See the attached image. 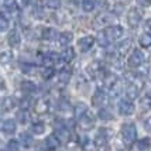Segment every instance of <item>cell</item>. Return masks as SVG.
Instances as JSON below:
<instances>
[{"mask_svg": "<svg viewBox=\"0 0 151 151\" xmlns=\"http://www.w3.org/2000/svg\"><path fill=\"white\" fill-rule=\"evenodd\" d=\"M102 82H103V86H105L106 89H113L114 86L117 85L119 79L114 73H105V75H103V79H102Z\"/></svg>", "mask_w": 151, "mask_h": 151, "instance_id": "7c38bea8", "label": "cell"}, {"mask_svg": "<svg viewBox=\"0 0 151 151\" xmlns=\"http://www.w3.org/2000/svg\"><path fill=\"white\" fill-rule=\"evenodd\" d=\"M105 34L109 37V40H110V41H114V40H119V38H122V37H123L124 30H123V27L116 26V24H114V26L106 27Z\"/></svg>", "mask_w": 151, "mask_h": 151, "instance_id": "ba28073f", "label": "cell"}, {"mask_svg": "<svg viewBox=\"0 0 151 151\" xmlns=\"http://www.w3.org/2000/svg\"><path fill=\"white\" fill-rule=\"evenodd\" d=\"M132 50V40L127 38V40H123L120 44L117 45V48H116V51H117V54L120 55V57H124V55H127V52Z\"/></svg>", "mask_w": 151, "mask_h": 151, "instance_id": "9a60e30c", "label": "cell"}, {"mask_svg": "<svg viewBox=\"0 0 151 151\" xmlns=\"http://www.w3.org/2000/svg\"><path fill=\"white\" fill-rule=\"evenodd\" d=\"M143 62H144V54L141 52L140 50H134V51L130 54L129 59H127V65H129V68H132V69L138 68Z\"/></svg>", "mask_w": 151, "mask_h": 151, "instance_id": "5b68a950", "label": "cell"}, {"mask_svg": "<svg viewBox=\"0 0 151 151\" xmlns=\"http://www.w3.org/2000/svg\"><path fill=\"white\" fill-rule=\"evenodd\" d=\"M72 78V71L69 69V68H64V69H61L58 73V81L61 83H68L69 81Z\"/></svg>", "mask_w": 151, "mask_h": 151, "instance_id": "603a6c76", "label": "cell"}, {"mask_svg": "<svg viewBox=\"0 0 151 151\" xmlns=\"http://www.w3.org/2000/svg\"><path fill=\"white\" fill-rule=\"evenodd\" d=\"M105 102H106V93H105V91L98 89L96 92L93 93V96H92V105L96 106V107H100V106L103 105Z\"/></svg>", "mask_w": 151, "mask_h": 151, "instance_id": "5bb4252c", "label": "cell"}, {"mask_svg": "<svg viewBox=\"0 0 151 151\" xmlns=\"http://www.w3.org/2000/svg\"><path fill=\"white\" fill-rule=\"evenodd\" d=\"M144 30L147 31V33H151V19H148L147 21H145V24H144Z\"/></svg>", "mask_w": 151, "mask_h": 151, "instance_id": "bcb514c9", "label": "cell"}, {"mask_svg": "<svg viewBox=\"0 0 151 151\" xmlns=\"http://www.w3.org/2000/svg\"><path fill=\"white\" fill-rule=\"evenodd\" d=\"M52 75H54V69H52V68H51V66H44L41 76H42L44 79H50Z\"/></svg>", "mask_w": 151, "mask_h": 151, "instance_id": "ab89813d", "label": "cell"}, {"mask_svg": "<svg viewBox=\"0 0 151 151\" xmlns=\"http://www.w3.org/2000/svg\"><path fill=\"white\" fill-rule=\"evenodd\" d=\"M20 143L24 148H30L33 145V137L28 133H23V134H20Z\"/></svg>", "mask_w": 151, "mask_h": 151, "instance_id": "d4e9b609", "label": "cell"}, {"mask_svg": "<svg viewBox=\"0 0 151 151\" xmlns=\"http://www.w3.org/2000/svg\"><path fill=\"white\" fill-rule=\"evenodd\" d=\"M44 40H54L57 37V31L54 30V28H50V27H47V28H42V35H41Z\"/></svg>", "mask_w": 151, "mask_h": 151, "instance_id": "d6a6232c", "label": "cell"}, {"mask_svg": "<svg viewBox=\"0 0 151 151\" xmlns=\"http://www.w3.org/2000/svg\"><path fill=\"white\" fill-rule=\"evenodd\" d=\"M20 89H21V92L34 93L37 91V85L34 83L33 81H23V82L20 83Z\"/></svg>", "mask_w": 151, "mask_h": 151, "instance_id": "44dd1931", "label": "cell"}, {"mask_svg": "<svg viewBox=\"0 0 151 151\" xmlns=\"http://www.w3.org/2000/svg\"><path fill=\"white\" fill-rule=\"evenodd\" d=\"M100 69H102V66L99 62H92L91 65L88 66V72L91 73V76L95 78V76H98V73L100 72Z\"/></svg>", "mask_w": 151, "mask_h": 151, "instance_id": "1f68e13d", "label": "cell"}, {"mask_svg": "<svg viewBox=\"0 0 151 151\" xmlns=\"http://www.w3.org/2000/svg\"><path fill=\"white\" fill-rule=\"evenodd\" d=\"M136 147H137L138 151H145V150H148V148L151 147V140H150L148 137L141 138V140H138L137 143H136Z\"/></svg>", "mask_w": 151, "mask_h": 151, "instance_id": "4316f807", "label": "cell"}, {"mask_svg": "<svg viewBox=\"0 0 151 151\" xmlns=\"http://www.w3.org/2000/svg\"><path fill=\"white\" fill-rule=\"evenodd\" d=\"M28 102H30L28 99H23V100L20 102V106H21V109H24V110H26L27 107L30 106V103H28Z\"/></svg>", "mask_w": 151, "mask_h": 151, "instance_id": "f6af8a7d", "label": "cell"}, {"mask_svg": "<svg viewBox=\"0 0 151 151\" xmlns=\"http://www.w3.org/2000/svg\"><path fill=\"white\" fill-rule=\"evenodd\" d=\"M59 145H61V141L58 140V137L55 136V134H51V136H48L45 138V147L47 150L50 151H55L59 148Z\"/></svg>", "mask_w": 151, "mask_h": 151, "instance_id": "4fadbf2b", "label": "cell"}, {"mask_svg": "<svg viewBox=\"0 0 151 151\" xmlns=\"http://www.w3.org/2000/svg\"><path fill=\"white\" fill-rule=\"evenodd\" d=\"M144 88V81L141 78H134L130 81V83L126 88V98H129L130 100H134V99L138 98L140 92L143 91Z\"/></svg>", "mask_w": 151, "mask_h": 151, "instance_id": "6da1fadb", "label": "cell"}, {"mask_svg": "<svg viewBox=\"0 0 151 151\" xmlns=\"http://www.w3.org/2000/svg\"><path fill=\"white\" fill-rule=\"evenodd\" d=\"M31 132H33V134L40 136V134H42V133L45 132V124L42 122H35V123L31 124Z\"/></svg>", "mask_w": 151, "mask_h": 151, "instance_id": "f1b7e54d", "label": "cell"}, {"mask_svg": "<svg viewBox=\"0 0 151 151\" xmlns=\"http://www.w3.org/2000/svg\"><path fill=\"white\" fill-rule=\"evenodd\" d=\"M55 136L58 137L59 141H68L69 137H71V134H69V132H68V129L64 127V126L57 127V130H55Z\"/></svg>", "mask_w": 151, "mask_h": 151, "instance_id": "7402d4cb", "label": "cell"}, {"mask_svg": "<svg viewBox=\"0 0 151 151\" xmlns=\"http://www.w3.org/2000/svg\"><path fill=\"white\" fill-rule=\"evenodd\" d=\"M1 130H3V133L7 134V136L14 134L16 130H17L16 120H13V119H7V120H4V122H3V124H1Z\"/></svg>", "mask_w": 151, "mask_h": 151, "instance_id": "8fae6325", "label": "cell"}, {"mask_svg": "<svg viewBox=\"0 0 151 151\" xmlns=\"http://www.w3.org/2000/svg\"><path fill=\"white\" fill-rule=\"evenodd\" d=\"M9 30V20L3 13H0V33H4Z\"/></svg>", "mask_w": 151, "mask_h": 151, "instance_id": "8d00e7d4", "label": "cell"}, {"mask_svg": "<svg viewBox=\"0 0 151 151\" xmlns=\"http://www.w3.org/2000/svg\"><path fill=\"white\" fill-rule=\"evenodd\" d=\"M117 110L122 116H132L134 110H136V106L133 103V100H130L129 98H123L119 100Z\"/></svg>", "mask_w": 151, "mask_h": 151, "instance_id": "3957f363", "label": "cell"}, {"mask_svg": "<svg viewBox=\"0 0 151 151\" xmlns=\"http://www.w3.org/2000/svg\"><path fill=\"white\" fill-rule=\"evenodd\" d=\"M113 20H114L113 13H106V12H105V13H100L96 19L93 20V27H95V28L105 27V26H107V24L113 23Z\"/></svg>", "mask_w": 151, "mask_h": 151, "instance_id": "52a82bcc", "label": "cell"}, {"mask_svg": "<svg viewBox=\"0 0 151 151\" xmlns=\"http://www.w3.org/2000/svg\"><path fill=\"white\" fill-rule=\"evenodd\" d=\"M73 58H75V50H73L72 47H66L65 50L59 54V59L62 62H66V64L73 61Z\"/></svg>", "mask_w": 151, "mask_h": 151, "instance_id": "e0dca14e", "label": "cell"}, {"mask_svg": "<svg viewBox=\"0 0 151 151\" xmlns=\"http://www.w3.org/2000/svg\"><path fill=\"white\" fill-rule=\"evenodd\" d=\"M122 137L126 144H133L137 138V129L134 123H124L122 126Z\"/></svg>", "mask_w": 151, "mask_h": 151, "instance_id": "7a4b0ae2", "label": "cell"}, {"mask_svg": "<svg viewBox=\"0 0 151 151\" xmlns=\"http://www.w3.org/2000/svg\"><path fill=\"white\" fill-rule=\"evenodd\" d=\"M13 61V52L12 51H1L0 52V65H7Z\"/></svg>", "mask_w": 151, "mask_h": 151, "instance_id": "484cf974", "label": "cell"}, {"mask_svg": "<svg viewBox=\"0 0 151 151\" xmlns=\"http://www.w3.org/2000/svg\"><path fill=\"white\" fill-rule=\"evenodd\" d=\"M98 117L100 119V120H105V122L113 120V113H112V110H109L107 107H100L98 112Z\"/></svg>", "mask_w": 151, "mask_h": 151, "instance_id": "cb8c5ba5", "label": "cell"}, {"mask_svg": "<svg viewBox=\"0 0 151 151\" xmlns=\"http://www.w3.org/2000/svg\"><path fill=\"white\" fill-rule=\"evenodd\" d=\"M19 147H20V143L17 140H10L7 143V150L9 151H19Z\"/></svg>", "mask_w": 151, "mask_h": 151, "instance_id": "60d3db41", "label": "cell"}, {"mask_svg": "<svg viewBox=\"0 0 151 151\" xmlns=\"http://www.w3.org/2000/svg\"><path fill=\"white\" fill-rule=\"evenodd\" d=\"M98 42H99V45H100V47L106 48V47L110 44V40H109V37H107L105 33H99V35H98Z\"/></svg>", "mask_w": 151, "mask_h": 151, "instance_id": "d590c367", "label": "cell"}, {"mask_svg": "<svg viewBox=\"0 0 151 151\" xmlns=\"http://www.w3.org/2000/svg\"><path fill=\"white\" fill-rule=\"evenodd\" d=\"M3 6L9 13H14L17 10V1L16 0H4L3 1Z\"/></svg>", "mask_w": 151, "mask_h": 151, "instance_id": "836d02e7", "label": "cell"}, {"mask_svg": "<svg viewBox=\"0 0 151 151\" xmlns=\"http://www.w3.org/2000/svg\"><path fill=\"white\" fill-rule=\"evenodd\" d=\"M20 41H21V37H20L19 31H17L16 28H13V30L9 33V35H7V42H9V45L17 47L20 44Z\"/></svg>", "mask_w": 151, "mask_h": 151, "instance_id": "ac0fdd59", "label": "cell"}, {"mask_svg": "<svg viewBox=\"0 0 151 151\" xmlns=\"http://www.w3.org/2000/svg\"><path fill=\"white\" fill-rule=\"evenodd\" d=\"M21 71L26 73H34L35 72V66L31 64H21Z\"/></svg>", "mask_w": 151, "mask_h": 151, "instance_id": "b9f144b4", "label": "cell"}, {"mask_svg": "<svg viewBox=\"0 0 151 151\" xmlns=\"http://www.w3.org/2000/svg\"><path fill=\"white\" fill-rule=\"evenodd\" d=\"M99 151H109V148L106 145H103V147H99Z\"/></svg>", "mask_w": 151, "mask_h": 151, "instance_id": "c3c4849f", "label": "cell"}, {"mask_svg": "<svg viewBox=\"0 0 151 151\" xmlns=\"http://www.w3.org/2000/svg\"><path fill=\"white\" fill-rule=\"evenodd\" d=\"M31 1H33V0H21V4H23V6H28Z\"/></svg>", "mask_w": 151, "mask_h": 151, "instance_id": "7dc6e473", "label": "cell"}, {"mask_svg": "<svg viewBox=\"0 0 151 151\" xmlns=\"http://www.w3.org/2000/svg\"><path fill=\"white\" fill-rule=\"evenodd\" d=\"M73 41V34L71 31H64L58 34V42L61 45H69Z\"/></svg>", "mask_w": 151, "mask_h": 151, "instance_id": "d6986e66", "label": "cell"}, {"mask_svg": "<svg viewBox=\"0 0 151 151\" xmlns=\"http://www.w3.org/2000/svg\"><path fill=\"white\" fill-rule=\"evenodd\" d=\"M96 7V0H82V9L83 12L89 13V12H93Z\"/></svg>", "mask_w": 151, "mask_h": 151, "instance_id": "4dcf8cb0", "label": "cell"}, {"mask_svg": "<svg viewBox=\"0 0 151 151\" xmlns=\"http://www.w3.org/2000/svg\"><path fill=\"white\" fill-rule=\"evenodd\" d=\"M50 110V102L47 99H40L34 105V112L37 114H45Z\"/></svg>", "mask_w": 151, "mask_h": 151, "instance_id": "30bf717a", "label": "cell"}, {"mask_svg": "<svg viewBox=\"0 0 151 151\" xmlns=\"http://www.w3.org/2000/svg\"><path fill=\"white\" fill-rule=\"evenodd\" d=\"M138 44L143 48H150L151 47V33H144L138 38Z\"/></svg>", "mask_w": 151, "mask_h": 151, "instance_id": "83f0119b", "label": "cell"}, {"mask_svg": "<svg viewBox=\"0 0 151 151\" xmlns=\"http://www.w3.org/2000/svg\"><path fill=\"white\" fill-rule=\"evenodd\" d=\"M137 4L141 7H148L151 4V0H137Z\"/></svg>", "mask_w": 151, "mask_h": 151, "instance_id": "7bdbcfd3", "label": "cell"}, {"mask_svg": "<svg viewBox=\"0 0 151 151\" xmlns=\"http://www.w3.org/2000/svg\"><path fill=\"white\" fill-rule=\"evenodd\" d=\"M144 129L147 132H151V116L144 122Z\"/></svg>", "mask_w": 151, "mask_h": 151, "instance_id": "ee69618b", "label": "cell"}, {"mask_svg": "<svg viewBox=\"0 0 151 151\" xmlns=\"http://www.w3.org/2000/svg\"><path fill=\"white\" fill-rule=\"evenodd\" d=\"M73 112H75V116H76V117H81L82 114H85V113L88 112V106H86V103H83V102H78V105L73 107Z\"/></svg>", "mask_w": 151, "mask_h": 151, "instance_id": "f546056e", "label": "cell"}, {"mask_svg": "<svg viewBox=\"0 0 151 151\" xmlns=\"http://www.w3.org/2000/svg\"><path fill=\"white\" fill-rule=\"evenodd\" d=\"M45 6L50 10H58L61 7V0H45Z\"/></svg>", "mask_w": 151, "mask_h": 151, "instance_id": "74e56055", "label": "cell"}, {"mask_svg": "<svg viewBox=\"0 0 151 151\" xmlns=\"http://www.w3.org/2000/svg\"><path fill=\"white\" fill-rule=\"evenodd\" d=\"M95 37L92 35H86V37H82V38L78 41V48L81 52H88L92 50V47L95 45Z\"/></svg>", "mask_w": 151, "mask_h": 151, "instance_id": "9c48e42d", "label": "cell"}, {"mask_svg": "<svg viewBox=\"0 0 151 151\" xmlns=\"http://www.w3.org/2000/svg\"><path fill=\"white\" fill-rule=\"evenodd\" d=\"M141 19H143V16L140 13V10L136 9V7H133V9H130V10L127 12V23H129V26L133 27V28L138 27V24L141 23Z\"/></svg>", "mask_w": 151, "mask_h": 151, "instance_id": "8992f818", "label": "cell"}, {"mask_svg": "<svg viewBox=\"0 0 151 151\" xmlns=\"http://www.w3.org/2000/svg\"><path fill=\"white\" fill-rule=\"evenodd\" d=\"M78 126L81 130H83V132H89V130H92L93 127H95V117H93L92 114L89 112H86L85 114H82L78 120Z\"/></svg>", "mask_w": 151, "mask_h": 151, "instance_id": "277c9868", "label": "cell"}, {"mask_svg": "<svg viewBox=\"0 0 151 151\" xmlns=\"http://www.w3.org/2000/svg\"><path fill=\"white\" fill-rule=\"evenodd\" d=\"M107 133H109V132H107L106 129H100V130L98 132L96 137H95V144L98 145V147H103V145H106L107 140H109Z\"/></svg>", "mask_w": 151, "mask_h": 151, "instance_id": "2e32d148", "label": "cell"}, {"mask_svg": "<svg viewBox=\"0 0 151 151\" xmlns=\"http://www.w3.org/2000/svg\"><path fill=\"white\" fill-rule=\"evenodd\" d=\"M0 151H1V150H0Z\"/></svg>", "mask_w": 151, "mask_h": 151, "instance_id": "f907efd6", "label": "cell"}, {"mask_svg": "<svg viewBox=\"0 0 151 151\" xmlns=\"http://www.w3.org/2000/svg\"><path fill=\"white\" fill-rule=\"evenodd\" d=\"M1 110L3 112H10V110H13L14 106H16V102H14V99L12 96H6V98L1 99Z\"/></svg>", "mask_w": 151, "mask_h": 151, "instance_id": "ffe728a7", "label": "cell"}, {"mask_svg": "<svg viewBox=\"0 0 151 151\" xmlns=\"http://www.w3.org/2000/svg\"><path fill=\"white\" fill-rule=\"evenodd\" d=\"M17 120H19L21 124H24V123H27V120H28V114H27V112L23 109V110H20L19 113H17Z\"/></svg>", "mask_w": 151, "mask_h": 151, "instance_id": "f35d334b", "label": "cell"}, {"mask_svg": "<svg viewBox=\"0 0 151 151\" xmlns=\"http://www.w3.org/2000/svg\"><path fill=\"white\" fill-rule=\"evenodd\" d=\"M147 78H148V81L151 82V68L148 69V72H147Z\"/></svg>", "mask_w": 151, "mask_h": 151, "instance_id": "681fc988", "label": "cell"}, {"mask_svg": "<svg viewBox=\"0 0 151 151\" xmlns=\"http://www.w3.org/2000/svg\"><path fill=\"white\" fill-rule=\"evenodd\" d=\"M58 110L61 113H71L72 112V107H71V105L68 103V100H59Z\"/></svg>", "mask_w": 151, "mask_h": 151, "instance_id": "e575fe53", "label": "cell"}]
</instances>
